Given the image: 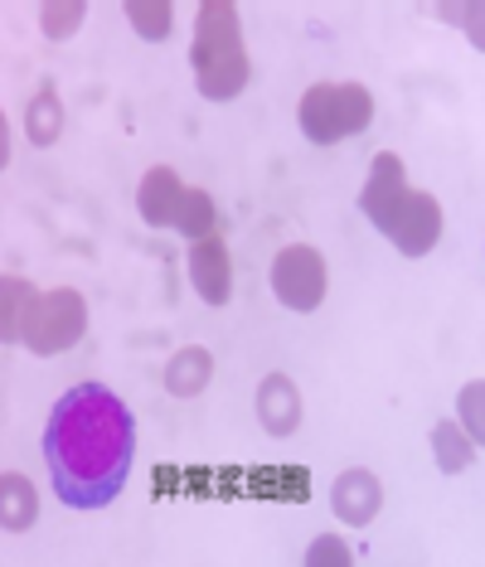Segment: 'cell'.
<instances>
[{
    "label": "cell",
    "instance_id": "obj_8",
    "mask_svg": "<svg viewBox=\"0 0 485 567\" xmlns=\"http://www.w3.org/2000/svg\"><path fill=\"white\" fill-rule=\"evenodd\" d=\"M189 287H195L209 306H224L234 296V257L219 234L189 243Z\"/></svg>",
    "mask_w": 485,
    "mask_h": 567
},
{
    "label": "cell",
    "instance_id": "obj_11",
    "mask_svg": "<svg viewBox=\"0 0 485 567\" xmlns=\"http://www.w3.org/2000/svg\"><path fill=\"white\" fill-rule=\"evenodd\" d=\"M214 379V354L204 350V344H185V350H175L171 359H165V393L171 398H199L204 389H209Z\"/></svg>",
    "mask_w": 485,
    "mask_h": 567
},
{
    "label": "cell",
    "instance_id": "obj_7",
    "mask_svg": "<svg viewBox=\"0 0 485 567\" xmlns=\"http://www.w3.org/2000/svg\"><path fill=\"white\" fill-rule=\"evenodd\" d=\"M330 509H336V519L350 524V528L374 524L379 509H384V481H379L369 466L340 471L336 485H330Z\"/></svg>",
    "mask_w": 485,
    "mask_h": 567
},
{
    "label": "cell",
    "instance_id": "obj_17",
    "mask_svg": "<svg viewBox=\"0 0 485 567\" xmlns=\"http://www.w3.org/2000/svg\"><path fill=\"white\" fill-rule=\"evenodd\" d=\"M126 20L136 24L142 40L165 44L171 40V24H175V6L171 0H132V6H126Z\"/></svg>",
    "mask_w": 485,
    "mask_h": 567
},
{
    "label": "cell",
    "instance_id": "obj_22",
    "mask_svg": "<svg viewBox=\"0 0 485 567\" xmlns=\"http://www.w3.org/2000/svg\"><path fill=\"white\" fill-rule=\"evenodd\" d=\"M10 165V122H6V112H0V171Z\"/></svg>",
    "mask_w": 485,
    "mask_h": 567
},
{
    "label": "cell",
    "instance_id": "obj_9",
    "mask_svg": "<svg viewBox=\"0 0 485 567\" xmlns=\"http://www.w3.org/2000/svg\"><path fill=\"white\" fill-rule=\"evenodd\" d=\"M185 179L171 171V165H151L142 175V189H136V214H142L146 228H175L185 204Z\"/></svg>",
    "mask_w": 485,
    "mask_h": 567
},
{
    "label": "cell",
    "instance_id": "obj_19",
    "mask_svg": "<svg viewBox=\"0 0 485 567\" xmlns=\"http://www.w3.org/2000/svg\"><path fill=\"white\" fill-rule=\"evenodd\" d=\"M87 16L83 0H49V6H40V24L49 40H69V34H79V24Z\"/></svg>",
    "mask_w": 485,
    "mask_h": 567
},
{
    "label": "cell",
    "instance_id": "obj_21",
    "mask_svg": "<svg viewBox=\"0 0 485 567\" xmlns=\"http://www.w3.org/2000/svg\"><path fill=\"white\" fill-rule=\"evenodd\" d=\"M301 567H354V553H350V544H344L340 534H316Z\"/></svg>",
    "mask_w": 485,
    "mask_h": 567
},
{
    "label": "cell",
    "instance_id": "obj_16",
    "mask_svg": "<svg viewBox=\"0 0 485 567\" xmlns=\"http://www.w3.org/2000/svg\"><path fill=\"white\" fill-rule=\"evenodd\" d=\"M24 132H30L34 146H54V141H59V132H63V107H59V93H54L49 83L30 97V112H24Z\"/></svg>",
    "mask_w": 485,
    "mask_h": 567
},
{
    "label": "cell",
    "instance_id": "obj_4",
    "mask_svg": "<svg viewBox=\"0 0 485 567\" xmlns=\"http://www.w3.org/2000/svg\"><path fill=\"white\" fill-rule=\"evenodd\" d=\"M87 334V301L79 287H54V291H40L34 306L24 311V326H20V344L40 359H54L63 350H73Z\"/></svg>",
    "mask_w": 485,
    "mask_h": 567
},
{
    "label": "cell",
    "instance_id": "obj_10",
    "mask_svg": "<svg viewBox=\"0 0 485 567\" xmlns=\"http://www.w3.org/2000/svg\"><path fill=\"white\" fill-rule=\"evenodd\" d=\"M258 422H262L267 436H277V442L301 427V393L287 373H267L258 383Z\"/></svg>",
    "mask_w": 485,
    "mask_h": 567
},
{
    "label": "cell",
    "instance_id": "obj_2",
    "mask_svg": "<svg viewBox=\"0 0 485 567\" xmlns=\"http://www.w3.org/2000/svg\"><path fill=\"white\" fill-rule=\"evenodd\" d=\"M195 87L209 102H234L252 83V59L242 44V16L234 0H204L195 16V44H189Z\"/></svg>",
    "mask_w": 485,
    "mask_h": 567
},
{
    "label": "cell",
    "instance_id": "obj_13",
    "mask_svg": "<svg viewBox=\"0 0 485 567\" xmlns=\"http://www.w3.org/2000/svg\"><path fill=\"white\" fill-rule=\"evenodd\" d=\"M427 442H432V461H437L442 475H462V471H471V461H476V446H471V436L456 427V417H442Z\"/></svg>",
    "mask_w": 485,
    "mask_h": 567
},
{
    "label": "cell",
    "instance_id": "obj_3",
    "mask_svg": "<svg viewBox=\"0 0 485 567\" xmlns=\"http://www.w3.org/2000/svg\"><path fill=\"white\" fill-rule=\"evenodd\" d=\"M297 126L311 146H340L374 126V93L364 83H311L297 102Z\"/></svg>",
    "mask_w": 485,
    "mask_h": 567
},
{
    "label": "cell",
    "instance_id": "obj_15",
    "mask_svg": "<svg viewBox=\"0 0 485 567\" xmlns=\"http://www.w3.org/2000/svg\"><path fill=\"white\" fill-rule=\"evenodd\" d=\"M175 234L189 238V243H199V238L219 234V209H214L209 189H199V185H189V189H185L180 218H175Z\"/></svg>",
    "mask_w": 485,
    "mask_h": 567
},
{
    "label": "cell",
    "instance_id": "obj_14",
    "mask_svg": "<svg viewBox=\"0 0 485 567\" xmlns=\"http://www.w3.org/2000/svg\"><path fill=\"white\" fill-rule=\"evenodd\" d=\"M40 287L24 277H0V344H20V326H24V311L34 306Z\"/></svg>",
    "mask_w": 485,
    "mask_h": 567
},
{
    "label": "cell",
    "instance_id": "obj_20",
    "mask_svg": "<svg viewBox=\"0 0 485 567\" xmlns=\"http://www.w3.org/2000/svg\"><path fill=\"white\" fill-rule=\"evenodd\" d=\"M437 16L446 24H456V30L466 34V44L485 54V0H466V6H437Z\"/></svg>",
    "mask_w": 485,
    "mask_h": 567
},
{
    "label": "cell",
    "instance_id": "obj_18",
    "mask_svg": "<svg viewBox=\"0 0 485 567\" xmlns=\"http://www.w3.org/2000/svg\"><path fill=\"white\" fill-rule=\"evenodd\" d=\"M456 427L471 436V446H485V379H471L456 393Z\"/></svg>",
    "mask_w": 485,
    "mask_h": 567
},
{
    "label": "cell",
    "instance_id": "obj_6",
    "mask_svg": "<svg viewBox=\"0 0 485 567\" xmlns=\"http://www.w3.org/2000/svg\"><path fill=\"white\" fill-rule=\"evenodd\" d=\"M374 228H379V234H384L403 257H427V252L442 243V228H446L442 199L427 195V189H407V195L393 204V209L379 218Z\"/></svg>",
    "mask_w": 485,
    "mask_h": 567
},
{
    "label": "cell",
    "instance_id": "obj_12",
    "mask_svg": "<svg viewBox=\"0 0 485 567\" xmlns=\"http://www.w3.org/2000/svg\"><path fill=\"white\" fill-rule=\"evenodd\" d=\"M34 519H40V489L30 475L6 471L0 475V528L24 534V528H34Z\"/></svg>",
    "mask_w": 485,
    "mask_h": 567
},
{
    "label": "cell",
    "instance_id": "obj_5",
    "mask_svg": "<svg viewBox=\"0 0 485 567\" xmlns=\"http://www.w3.org/2000/svg\"><path fill=\"white\" fill-rule=\"evenodd\" d=\"M272 296L287 306V311L297 316H311L321 311L326 291H330V267L321 248H311V243H287L282 252L272 257Z\"/></svg>",
    "mask_w": 485,
    "mask_h": 567
},
{
    "label": "cell",
    "instance_id": "obj_1",
    "mask_svg": "<svg viewBox=\"0 0 485 567\" xmlns=\"http://www.w3.org/2000/svg\"><path fill=\"white\" fill-rule=\"evenodd\" d=\"M44 461L69 509H107L132 481L136 417L107 383H79L49 412Z\"/></svg>",
    "mask_w": 485,
    "mask_h": 567
}]
</instances>
